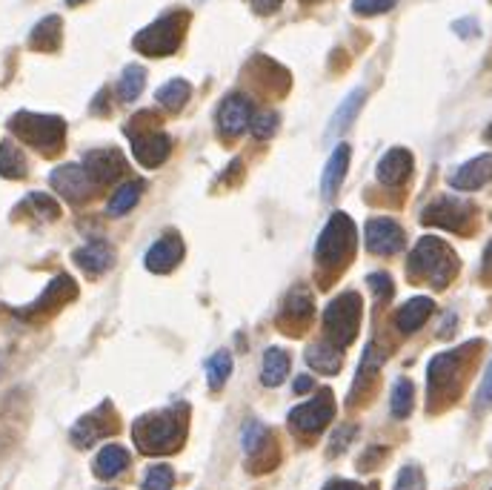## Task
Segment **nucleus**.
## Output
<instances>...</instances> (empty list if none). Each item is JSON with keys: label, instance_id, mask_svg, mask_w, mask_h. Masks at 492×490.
Here are the masks:
<instances>
[{"label": "nucleus", "instance_id": "nucleus-1", "mask_svg": "<svg viewBox=\"0 0 492 490\" xmlns=\"http://www.w3.org/2000/svg\"><path fill=\"white\" fill-rule=\"evenodd\" d=\"M186 433V419L183 410H161V413H149L141 416L132 425V438L138 445L141 453L146 456H161V453H172L181 448Z\"/></svg>", "mask_w": 492, "mask_h": 490}, {"label": "nucleus", "instance_id": "nucleus-2", "mask_svg": "<svg viewBox=\"0 0 492 490\" xmlns=\"http://www.w3.org/2000/svg\"><path fill=\"white\" fill-rule=\"evenodd\" d=\"M406 264H410L413 276L427 278L435 290L447 287L455 278V269H458V259L452 256V250L441 239H432V235L418 241V247L410 252V261Z\"/></svg>", "mask_w": 492, "mask_h": 490}, {"label": "nucleus", "instance_id": "nucleus-3", "mask_svg": "<svg viewBox=\"0 0 492 490\" xmlns=\"http://www.w3.org/2000/svg\"><path fill=\"white\" fill-rule=\"evenodd\" d=\"M9 129L18 135L21 141L35 146L46 155H52L63 146L66 138V124L58 115H38V112H14L9 118Z\"/></svg>", "mask_w": 492, "mask_h": 490}, {"label": "nucleus", "instance_id": "nucleus-4", "mask_svg": "<svg viewBox=\"0 0 492 490\" xmlns=\"http://www.w3.org/2000/svg\"><path fill=\"white\" fill-rule=\"evenodd\" d=\"M183 26H186V12H172V14H163L155 24H149L146 29H141L135 35V49L144 55L152 58H163V55H172L175 49L181 46L183 38Z\"/></svg>", "mask_w": 492, "mask_h": 490}, {"label": "nucleus", "instance_id": "nucleus-5", "mask_svg": "<svg viewBox=\"0 0 492 490\" xmlns=\"http://www.w3.org/2000/svg\"><path fill=\"white\" fill-rule=\"evenodd\" d=\"M355 224L349 221V215L344 212H335L330 218V224L320 232V239L315 244V259L320 267H338L344 264L352 256V247H355Z\"/></svg>", "mask_w": 492, "mask_h": 490}, {"label": "nucleus", "instance_id": "nucleus-6", "mask_svg": "<svg viewBox=\"0 0 492 490\" xmlns=\"http://www.w3.org/2000/svg\"><path fill=\"white\" fill-rule=\"evenodd\" d=\"M361 327V296L358 293H344L330 301L324 313V330L332 339V344H352Z\"/></svg>", "mask_w": 492, "mask_h": 490}, {"label": "nucleus", "instance_id": "nucleus-7", "mask_svg": "<svg viewBox=\"0 0 492 490\" xmlns=\"http://www.w3.org/2000/svg\"><path fill=\"white\" fill-rule=\"evenodd\" d=\"M126 135H129V141H132L135 158H138V164L149 166V170H152V166H161L169 158V152H172V141H169V135L155 129V127L138 129L135 124H129Z\"/></svg>", "mask_w": 492, "mask_h": 490}, {"label": "nucleus", "instance_id": "nucleus-8", "mask_svg": "<svg viewBox=\"0 0 492 490\" xmlns=\"http://www.w3.org/2000/svg\"><path fill=\"white\" fill-rule=\"evenodd\" d=\"M335 416V401L330 391H320L315 399L298 404V408L290 413V428H295L298 433H320Z\"/></svg>", "mask_w": 492, "mask_h": 490}, {"label": "nucleus", "instance_id": "nucleus-9", "mask_svg": "<svg viewBox=\"0 0 492 490\" xmlns=\"http://www.w3.org/2000/svg\"><path fill=\"white\" fill-rule=\"evenodd\" d=\"M49 184H52V190L58 195H63L66 201H72V204H83L92 190H95V181L92 175L87 173V166L80 164H63L58 170H52L49 175Z\"/></svg>", "mask_w": 492, "mask_h": 490}, {"label": "nucleus", "instance_id": "nucleus-10", "mask_svg": "<svg viewBox=\"0 0 492 490\" xmlns=\"http://www.w3.org/2000/svg\"><path fill=\"white\" fill-rule=\"evenodd\" d=\"M472 218V207L461 198H435L432 204L421 212V221L427 227H444V230H455L464 232V227Z\"/></svg>", "mask_w": 492, "mask_h": 490}, {"label": "nucleus", "instance_id": "nucleus-11", "mask_svg": "<svg viewBox=\"0 0 492 490\" xmlns=\"http://www.w3.org/2000/svg\"><path fill=\"white\" fill-rule=\"evenodd\" d=\"M364 239L376 256H395L406 247V235L393 218H372L364 230Z\"/></svg>", "mask_w": 492, "mask_h": 490}, {"label": "nucleus", "instance_id": "nucleus-12", "mask_svg": "<svg viewBox=\"0 0 492 490\" xmlns=\"http://www.w3.org/2000/svg\"><path fill=\"white\" fill-rule=\"evenodd\" d=\"M492 181V152H484V155L472 158L467 164H461L458 170L452 173L450 184L455 190L461 193H472V190H481Z\"/></svg>", "mask_w": 492, "mask_h": 490}, {"label": "nucleus", "instance_id": "nucleus-13", "mask_svg": "<svg viewBox=\"0 0 492 490\" xmlns=\"http://www.w3.org/2000/svg\"><path fill=\"white\" fill-rule=\"evenodd\" d=\"M83 166H87V173L92 175L95 184H112V181H117L126 173V161H124L121 152H115V149L89 152L87 161H83Z\"/></svg>", "mask_w": 492, "mask_h": 490}, {"label": "nucleus", "instance_id": "nucleus-14", "mask_svg": "<svg viewBox=\"0 0 492 490\" xmlns=\"http://www.w3.org/2000/svg\"><path fill=\"white\" fill-rule=\"evenodd\" d=\"M181 259H183V241L175 232H166L149 247L144 264H146V269H152V273H169Z\"/></svg>", "mask_w": 492, "mask_h": 490}, {"label": "nucleus", "instance_id": "nucleus-15", "mask_svg": "<svg viewBox=\"0 0 492 490\" xmlns=\"http://www.w3.org/2000/svg\"><path fill=\"white\" fill-rule=\"evenodd\" d=\"M246 124H252V104L246 95H229L218 109V127L227 135H241L246 129Z\"/></svg>", "mask_w": 492, "mask_h": 490}, {"label": "nucleus", "instance_id": "nucleus-16", "mask_svg": "<svg viewBox=\"0 0 492 490\" xmlns=\"http://www.w3.org/2000/svg\"><path fill=\"white\" fill-rule=\"evenodd\" d=\"M413 173V155L410 149H389L386 155L378 161V181L386 187H398Z\"/></svg>", "mask_w": 492, "mask_h": 490}, {"label": "nucleus", "instance_id": "nucleus-17", "mask_svg": "<svg viewBox=\"0 0 492 490\" xmlns=\"http://www.w3.org/2000/svg\"><path fill=\"white\" fill-rule=\"evenodd\" d=\"M75 293H78L75 281H72L70 276H58V278L43 290V296H41L35 304H32V307L23 310V316L29 318V316H38V313H52L55 307H60L63 301H70Z\"/></svg>", "mask_w": 492, "mask_h": 490}, {"label": "nucleus", "instance_id": "nucleus-18", "mask_svg": "<svg viewBox=\"0 0 492 490\" xmlns=\"http://www.w3.org/2000/svg\"><path fill=\"white\" fill-rule=\"evenodd\" d=\"M461 359H464V350H455V353H441L430 362V370H427V382H430V393L435 396L438 391H444V387L452 384L458 367H461Z\"/></svg>", "mask_w": 492, "mask_h": 490}, {"label": "nucleus", "instance_id": "nucleus-19", "mask_svg": "<svg viewBox=\"0 0 492 490\" xmlns=\"http://www.w3.org/2000/svg\"><path fill=\"white\" fill-rule=\"evenodd\" d=\"M432 310H435V301L432 298H427V296H415V298H410L404 304V307L398 310V316H395V325H398V330L401 333H415V330H421L423 325H427V318L432 316Z\"/></svg>", "mask_w": 492, "mask_h": 490}, {"label": "nucleus", "instance_id": "nucleus-20", "mask_svg": "<svg viewBox=\"0 0 492 490\" xmlns=\"http://www.w3.org/2000/svg\"><path fill=\"white\" fill-rule=\"evenodd\" d=\"M72 261L80 267V269H87L89 276H100V273H107V269L115 264V252L109 244L104 241H95V244H87V247H80L72 252Z\"/></svg>", "mask_w": 492, "mask_h": 490}, {"label": "nucleus", "instance_id": "nucleus-21", "mask_svg": "<svg viewBox=\"0 0 492 490\" xmlns=\"http://www.w3.org/2000/svg\"><path fill=\"white\" fill-rule=\"evenodd\" d=\"M347 166H349V146L338 144L335 152H332V158H330V164H327V170H324V178H320V193H324V198H332L338 190H341Z\"/></svg>", "mask_w": 492, "mask_h": 490}, {"label": "nucleus", "instance_id": "nucleus-22", "mask_svg": "<svg viewBox=\"0 0 492 490\" xmlns=\"http://www.w3.org/2000/svg\"><path fill=\"white\" fill-rule=\"evenodd\" d=\"M92 467H95L97 479H115L129 467V453L121 445H107L104 450L97 453V459H95Z\"/></svg>", "mask_w": 492, "mask_h": 490}, {"label": "nucleus", "instance_id": "nucleus-23", "mask_svg": "<svg viewBox=\"0 0 492 490\" xmlns=\"http://www.w3.org/2000/svg\"><path fill=\"white\" fill-rule=\"evenodd\" d=\"M60 38H63V24L58 14H49V18H43L35 29H32L29 46L38 49V52H55L60 46Z\"/></svg>", "mask_w": 492, "mask_h": 490}, {"label": "nucleus", "instance_id": "nucleus-24", "mask_svg": "<svg viewBox=\"0 0 492 490\" xmlns=\"http://www.w3.org/2000/svg\"><path fill=\"white\" fill-rule=\"evenodd\" d=\"M307 362L312 370H318V373L335 376L338 370H341V353H338V347L330 342H318V344L307 347Z\"/></svg>", "mask_w": 492, "mask_h": 490}, {"label": "nucleus", "instance_id": "nucleus-25", "mask_svg": "<svg viewBox=\"0 0 492 490\" xmlns=\"http://www.w3.org/2000/svg\"><path fill=\"white\" fill-rule=\"evenodd\" d=\"M286 373H290V356H286V350L281 347H269L264 353V370H261V382L266 387H278Z\"/></svg>", "mask_w": 492, "mask_h": 490}, {"label": "nucleus", "instance_id": "nucleus-26", "mask_svg": "<svg viewBox=\"0 0 492 490\" xmlns=\"http://www.w3.org/2000/svg\"><path fill=\"white\" fill-rule=\"evenodd\" d=\"M107 408V404H104ZM104 413V410H100ZM100 413H92V416H83L78 425L72 428V442L78 445V448H89L95 438H100V436H107V433H112V425H107L104 419H100Z\"/></svg>", "mask_w": 492, "mask_h": 490}, {"label": "nucleus", "instance_id": "nucleus-27", "mask_svg": "<svg viewBox=\"0 0 492 490\" xmlns=\"http://www.w3.org/2000/svg\"><path fill=\"white\" fill-rule=\"evenodd\" d=\"M141 193H144V181H126V184H121V187L115 190V195L109 198L107 212L115 215V218L117 215H126L141 201Z\"/></svg>", "mask_w": 492, "mask_h": 490}, {"label": "nucleus", "instance_id": "nucleus-28", "mask_svg": "<svg viewBox=\"0 0 492 490\" xmlns=\"http://www.w3.org/2000/svg\"><path fill=\"white\" fill-rule=\"evenodd\" d=\"M190 95H192V87H190V83L181 80V78H175V80L163 83V87L155 92V100H158L161 107L178 112V109L186 107V100H190Z\"/></svg>", "mask_w": 492, "mask_h": 490}, {"label": "nucleus", "instance_id": "nucleus-29", "mask_svg": "<svg viewBox=\"0 0 492 490\" xmlns=\"http://www.w3.org/2000/svg\"><path fill=\"white\" fill-rule=\"evenodd\" d=\"M144 83H146V70H144V66H138V63L126 66L121 80H117V98H121L124 104H132V100L144 92Z\"/></svg>", "mask_w": 492, "mask_h": 490}, {"label": "nucleus", "instance_id": "nucleus-30", "mask_svg": "<svg viewBox=\"0 0 492 490\" xmlns=\"http://www.w3.org/2000/svg\"><path fill=\"white\" fill-rule=\"evenodd\" d=\"M0 175L12 178V181H18V178L26 175V158H23V152L14 146L12 141L0 144Z\"/></svg>", "mask_w": 492, "mask_h": 490}, {"label": "nucleus", "instance_id": "nucleus-31", "mask_svg": "<svg viewBox=\"0 0 492 490\" xmlns=\"http://www.w3.org/2000/svg\"><path fill=\"white\" fill-rule=\"evenodd\" d=\"M361 104H364V90H355L352 95H347V100H344L341 107H338V112H335V118H332V124H330V135L347 129V127L352 124V118L358 115Z\"/></svg>", "mask_w": 492, "mask_h": 490}, {"label": "nucleus", "instance_id": "nucleus-32", "mask_svg": "<svg viewBox=\"0 0 492 490\" xmlns=\"http://www.w3.org/2000/svg\"><path fill=\"white\" fill-rule=\"evenodd\" d=\"M229 373H232V356L227 350H218L215 356L207 362V379H209L212 391H220V387L227 384Z\"/></svg>", "mask_w": 492, "mask_h": 490}, {"label": "nucleus", "instance_id": "nucleus-33", "mask_svg": "<svg viewBox=\"0 0 492 490\" xmlns=\"http://www.w3.org/2000/svg\"><path fill=\"white\" fill-rule=\"evenodd\" d=\"M413 382L410 379H398L395 387H393V399H389V408H393V416L395 419H406L413 410Z\"/></svg>", "mask_w": 492, "mask_h": 490}, {"label": "nucleus", "instance_id": "nucleus-34", "mask_svg": "<svg viewBox=\"0 0 492 490\" xmlns=\"http://www.w3.org/2000/svg\"><path fill=\"white\" fill-rule=\"evenodd\" d=\"M312 313H315V307H312V296H310L307 290H295L290 298H286L283 318H295V321H301V325H307Z\"/></svg>", "mask_w": 492, "mask_h": 490}, {"label": "nucleus", "instance_id": "nucleus-35", "mask_svg": "<svg viewBox=\"0 0 492 490\" xmlns=\"http://www.w3.org/2000/svg\"><path fill=\"white\" fill-rule=\"evenodd\" d=\"M175 470L169 465H152L144 476V490H172Z\"/></svg>", "mask_w": 492, "mask_h": 490}, {"label": "nucleus", "instance_id": "nucleus-36", "mask_svg": "<svg viewBox=\"0 0 492 490\" xmlns=\"http://www.w3.org/2000/svg\"><path fill=\"white\" fill-rule=\"evenodd\" d=\"M241 442H244V450L249 453V456H255L266 442H269V433H266V428L261 425V421H255V419H249L246 425H244V436H241Z\"/></svg>", "mask_w": 492, "mask_h": 490}, {"label": "nucleus", "instance_id": "nucleus-37", "mask_svg": "<svg viewBox=\"0 0 492 490\" xmlns=\"http://www.w3.org/2000/svg\"><path fill=\"white\" fill-rule=\"evenodd\" d=\"M29 207L35 210L38 215H41V221H55V218L60 215V207H58V201H52L49 195H43V193H32L29 198Z\"/></svg>", "mask_w": 492, "mask_h": 490}, {"label": "nucleus", "instance_id": "nucleus-38", "mask_svg": "<svg viewBox=\"0 0 492 490\" xmlns=\"http://www.w3.org/2000/svg\"><path fill=\"white\" fill-rule=\"evenodd\" d=\"M278 124H281V118H278V112H258V115H252V135L255 138H269V135H275V129H278Z\"/></svg>", "mask_w": 492, "mask_h": 490}, {"label": "nucleus", "instance_id": "nucleus-39", "mask_svg": "<svg viewBox=\"0 0 492 490\" xmlns=\"http://www.w3.org/2000/svg\"><path fill=\"white\" fill-rule=\"evenodd\" d=\"M423 473L418 465H406L401 473H398V482H395V490H423Z\"/></svg>", "mask_w": 492, "mask_h": 490}, {"label": "nucleus", "instance_id": "nucleus-40", "mask_svg": "<svg viewBox=\"0 0 492 490\" xmlns=\"http://www.w3.org/2000/svg\"><path fill=\"white\" fill-rule=\"evenodd\" d=\"M398 4V0H352V9L358 14H384Z\"/></svg>", "mask_w": 492, "mask_h": 490}, {"label": "nucleus", "instance_id": "nucleus-41", "mask_svg": "<svg viewBox=\"0 0 492 490\" xmlns=\"http://www.w3.org/2000/svg\"><path fill=\"white\" fill-rule=\"evenodd\" d=\"M381 362H384V356H378V350L372 347V344H367V350H364V364H361V370H358V382L376 373V370L381 367Z\"/></svg>", "mask_w": 492, "mask_h": 490}, {"label": "nucleus", "instance_id": "nucleus-42", "mask_svg": "<svg viewBox=\"0 0 492 490\" xmlns=\"http://www.w3.org/2000/svg\"><path fill=\"white\" fill-rule=\"evenodd\" d=\"M369 287H376L381 298H389V296H393V278L384 276V273H378V276H369Z\"/></svg>", "mask_w": 492, "mask_h": 490}, {"label": "nucleus", "instance_id": "nucleus-43", "mask_svg": "<svg viewBox=\"0 0 492 490\" xmlns=\"http://www.w3.org/2000/svg\"><path fill=\"white\" fill-rule=\"evenodd\" d=\"M283 0H252V9H255L258 14H273L281 9Z\"/></svg>", "mask_w": 492, "mask_h": 490}, {"label": "nucleus", "instance_id": "nucleus-44", "mask_svg": "<svg viewBox=\"0 0 492 490\" xmlns=\"http://www.w3.org/2000/svg\"><path fill=\"white\" fill-rule=\"evenodd\" d=\"M324 490H378L376 485H355V482H344V479H338V482H330Z\"/></svg>", "mask_w": 492, "mask_h": 490}, {"label": "nucleus", "instance_id": "nucleus-45", "mask_svg": "<svg viewBox=\"0 0 492 490\" xmlns=\"http://www.w3.org/2000/svg\"><path fill=\"white\" fill-rule=\"evenodd\" d=\"M352 436H355V428H341V433H335V438H332V453L335 450H344Z\"/></svg>", "mask_w": 492, "mask_h": 490}, {"label": "nucleus", "instance_id": "nucleus-46", "mask_svg": "<svg viewBox=\"0 0 492 490\" xmlns=\"http://www.w3.org/2000/svg\"><path fill=\"white\" fill-rule=\"evenodd\" d=\"M312 387H315V382L310 376H298L295 379V393H310Z\"/></svg>", "mask_w": 492, "mask_h": 490}, {"label": "nucleus", "instance_id": "nucleus-47", "mask_svg": "<svg viewBox=\"0 0 492 490\" xmlns=\"http://www.w3.org/2000/svg\"><path fill=\"white\" fill-rule=\"evenodd\" d=\"M492 393V364H489V370H487V376H484V387H481V396L487 399Z\"/></svg>", "mask_w": 492, "mask_h": 490}, {"label": "nucleus", "instance_id": "nucleus-48", "mask_svg": "<svg viewBox=\"0 0 492 490\" xmlns=\"http://www.w3.org/2000/svg\"><path fill=\"white\" fill-rule=\"evenodd\" d=\"M484 269H489V273H492V241L484 250Z\"/></svg>", "mask_w": 492, "mask_h": 490}, {"label": "nucleus", "instance_id": "nucleus-49", "mask_svg": "<svg viewBox=\"0 0 492 490\" xmlns=\"http://www.w3.org/2000/svg\"><path fill=\"white\" fill-rule=\"evenodd\" d=\"M66 4H70V6H78V4H83V0H66Z\"/></svg>", "mask_w": 492, "mask_h": 490}, {"label": "nucleus", "instance_id": "nucleus-50", "mask_svg": "<svg viewBox=\"0 0 492 490\" xmlns=\"http://www.w3.org/2000/svg\"><path fill=\"white\" fill-rule=\"evenodd\" d=\"M487 138L492 141V124H489V129H487Z\"/></svg>", "mask_w": 492, "mask_h": 490}]
</instances>
